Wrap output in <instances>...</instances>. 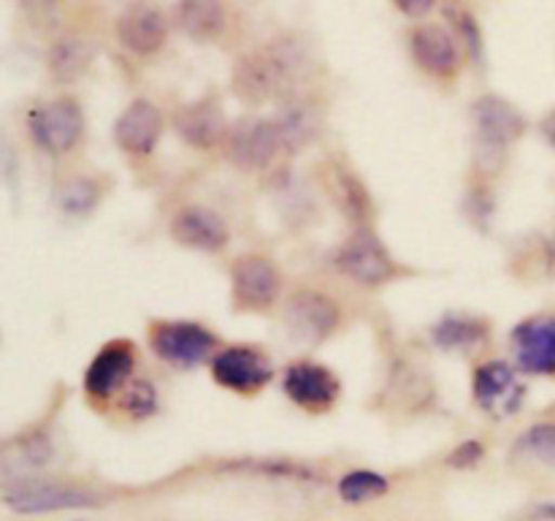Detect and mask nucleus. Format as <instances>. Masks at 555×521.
<instances>
[{"instance_id":"f257e3e1","label":"nucleus","mask_w":555,"mask_h":521,"mask_svg":"<svg viewBox=\"0 0 555 521\" xmlns=\"http://www.w3.org/2000/svg\"><path fill=\"white\" fill-rule=\"evenodd\" d=\"M309 52L301 41L285 36L269 47L244 54L233 68V90L247 103L280 98L307 74Z\"/></svg>"},{"instance_id":"f03ea898","label":"nucleus","mask_w":555,"mask_h":521,"mask_svg":"<svg viewBox=\"0 0 555 521\" xmlns=\"http://www.w3.org/2000/svg\"><path fill=\"white\" fill-rule=\"evenodd\" d=\"M3 503L14 513L41 516L60 513V510L98 508L103 503L101 494L76 483L41 481V478H20L3 488Z\"/></svg>"},{"instance_id":"7ed1b4c3","label":"nucleus","mask_w":555,"mask_h":521,"mask_svg":"<svg viewBox=\"0 0 555 521\" xmlns=\"http://www.w3.org/2000/svg\"><path fill=\"white\" fill-rule=\"evenodd\" d=\"M150 347L173 367H198L217 356V340L206 326L190 320H160L150 329Z\"/></svg>"},{"instance_id":"20e7f679","label":"nucleus","mask_w":555,"mask_h":521,"mask_svg":"<svg viewBox=\"0 0 555 521\" xmlns=\"http://www.w3.org/2000/svg\"><path fill=\"white\" fill-rule=\"evenodd\" d=\"M33 141L49 155H63L70 152L85 136V114L74 98H54L41 103L27 117Z\"/></svg>"},{"instance_id":"39448f33","label":"nucleus","mask_w":555,"mask_h":521,"mask_svg":"<svg viewBox=\"0 0 555 521\" xmlns=\"http://www.w3.org/2000/svg\"><path fill=\"white\" fill-rule=\"evenodd\" d=\"M233 307L242 313H263L274 307L282 291V277L274 260L266 255L247 253L231 266Z\"/></svg>"},{"instance_id":"423d86ee","label":"nucleus","mask_w":555,"mask_h":521,"mask_svg":"<svg viewBox=\"0 0 555 521\" xmlns=\"http://www.w3.org/2000/svg\"><path fill=\"white\" fill-rule=\"evenodd\" d=\"M336 269L345 277H350L352 282L363 288H379L388 280H393L396 264L390 258V253L385 250V244L379 242V237L369 228L352 233L334 255Z\"/></svg>"},{"instance_id":"0eeeda50","label":"nucleus","mask_w":555,"mask_h":521,"mask_svg":"<svg viewBox=\"0 0 555 521\" xmlns=\"http://www.w3.org/2000/svg\"><path fill=\"white\" fill-rule=\"evenodd\" d=\"M282 152H287V144L276 119H242L225 139L228 161L244 171L271 166Z\"/></svg>"},{"instance_id":"6e6552de","label":"nucleus","mask_w":555,"mask_h":521,"mask_svg":"<svg viewBox=\"0 0 555 521\" xmlns=\"http://www.w3.org/2000/svg\"><path fill=\"white\" fill-rule=\"evenodd\" d=\"M282 320H285L287 331L301 342H323L339 329V304L314 288H304L296 291L285 302L282 309Z\"/></svg>"},{"instance_id":"1a4fd4ad","label":"nucleus","mask_w":555,"mask_h":521,"mask_svg":"<svg viewBox=\"0 0 555 521\" xmlns=\"http://www.w3.org/2000/svg\"><path fill=\"white\" fill-rule=\"evenodd\" d=\"M211 374H215L222 389L249 396L258 394L260 389L271 383L274 367H271L269 356L260 347L233 345L211 358Z\"/></svg>"},{"instance_id":"9d476101","label":"nucleus","mask_w":555,"mask_h":521,"mask_svg":"<svg viewBox=\"0 0 555 521\" xmlns=\"http://www.w3.org/2000/svg\"><path fill=\"white\" fill-rule=\"evenodd\" d=\"M135 372V347L128 340H114L95 353L85 372V391L90 399L119 396Z\"/></svg>"},{"instance_id":"9b49d317","label":"nucleus","mask_w":555,"mask_h":521,"mask_svg":"<svg viewBox=\"0 0 555 521\" xmlns=\"http://www.w3.org/2000/svg\"><path fill=\"white\" fill-rule=\"evenodd\" d=\"M168 231H171L173 242L190 250H201V253H220L231 242V228L222 220V215H217L209 206L198 204L182 206L171 217Z\"/></svg>"},{"instance_id":"f8f14e48","label":"nucleus","mask_w":555,"mask_h":521,"mask_svg":"<svg viewBox=\"0 0 555 521\" xmlns=\"http://www.w3.org/2000/svg\"><path fill=\"white\" fill-rule=\"evenodd\" d=\"M475 114V134L480 147L488 152L507 150L513 141H518L526 130V119L518 109L499 96H482L472 106Z\"/></svg>"},{"instance_id":"ddd939ff","label":"nucleus","mask_w":555,"mask_h":521,"mask_svg":"<svg viewBox=\"0 0 555 521\" xmlns=\"http://www.w3.org/2000/svg\"><path fill=\"white\" fill-rule=\"evenodd\" d=\"M173 128H177L179 139L195 150H211L217 144H225L228 134H231L222 103L209 96L179 109L173 117Z\"/></svg>"},{"instance_id":"4468645a","label":"nucleus","mask_w":555,"mask_h":521,"mask_svg":"<svg viewBox=\"0 0 555 521\" xmlns=\"http://www.w3.org/2000/svg\"><path fill=\"white\" fill-rule=\"evenodd\" d=\"M163 128H166V123H163L160 109L152 101L139 98L119 114L117 125H114V141L128 155L146 157L160 144Z\"/></svg>"},{"instance_id":"2eb2a0df","label":"nucleus","mask_w":555,"mask_h":521,"mask_svg":"<svg viewBox=\"0 0 555 521\" xmlns=\"http://www.w3.org/2000/svg\"><path fill=\"white\" fill-rule=\"evenodd\" d=\"M282 385H285V394L291 396V402H296L298 407L309 412H323L334 407L341 391L339 378L328 367H320L312 361H298L287 367Z\"/></svg>"},{"instance_id":"dca6fc26","label":"nucleus","mask_w":555,"mask_h":521,"mask_svg":"<svg viewBox=\"0 0 555 521\" xmlns=\"http://www.w3.org/2000/svg\"><path fill=\"white\" fill-rule=\"evenodd\" d=\"M515 361L529 374H555V315H534L515 326Z\"/></svg>"},{"instance_id":"f3484780","label":"nucleus","mask_w":555,"mask_h":521,"mask_svg":"<svg viewBox=\"0 0 555 521\" xmlns=\"http://www.w3.org/2000/svg\"><path fill=\"white\" fill-rule=\"evenodd\" d=\"M117 38L139 58L160 52L168 38V20L155 3H133L119 14Z\"/></svg>"},{"instance_id":"a211bd4d","label":"nucleus","mask_w":555,"mask_h":521,"mask_svg":"<svg viewBox=\"0 0 555 521\" xmlns=\"http://www.w3.org/2000/svg\"><path fill=\"white\" fill-rule=\"evenodd\" d=\"M410 49L415 63L421 65L426 74L439 76H453L461 65V47L455 41L453 33L442 25H421L412 30Z\"/></svg>"},{"instance_id":"6ab92c4d","label":"nucleus","mask_w":555,"mask_h":521,"mask_svg":"<svg viewBox=\"0 0 555 521\" xmlns=\"http://www.w3.org/2000/svg\"><path fill=\"white\" fill-rule=\"evenodd\" d=\"M472 389H475L477 405L493 416H509L524 402V389L515 380L513 367L504 361H486L477 367Z\"/></svg>"},{"instance_id":"aec40b11","label":"nucleus","mask_w":555,"mask_h":521,"mask_svg":"<svg viewBox=\"0 0 555 521\" xmlns=\"http://www.w3.org/2000/svg\"><path fill=\"white\" fill-rule=\"evenodd\" d=\"M177 20L190 38L209 41L225 30L228 11L222 0H179Z\"/></svg>"},{"instance_id":"412c9836","label":"nucleus","mask_w":555,"mask_h":521,"mask_svg":"<svg viewBox=\"0 0 555 521\" xmlns=\"http://www.w3.org/2000/svg\"><path fill=\"white\" fill-rule=\"evenodd\" d=\"M274 119L285 136L287 152L312 144L320 134V109L312 101H291Z\"/></svg>"},{"instance_id":"4be33fe9","label":"nucleus","mask_w":555,"mask_h":521,"mask_svg":"<svg viewBox=\"0 0 555 521\" xmlns=\"http://www.w3.org/2000/svg\"><path fill=\"white\" fill-rule=\"evenodd\" d=\"M92 60L90 43L81 38H60L52 49H49V74L57 81H74L87 71Z\"/></svg>"},{"instance_id":"5701e85b","label":"nucleus","mask_w":555,"mask_h":521,"mask_svg":"<svg viewBox=\"0 0 555 521\" xmlns=\"http://www.w3.org/2000/svg\"><path fill=\"white\" fill-rule=\"evenodd\" d=\"M336 488H339L341 503L366 505V503H374V499L385 497V494L390 492V481L383 475V472L352 470L339 478Z\"/></svg>"},{"instance_id":"b1692460","label":"nucleus","mask_w":555,"mask_h":521,"mask_svg":"<svg viewBox=\"0 0 555 521\" xmlns=\"http://www.w3.org/2000/svg\"><path fill=\"white\" fill-rule=\"evenodd\" d=\"M101 201V188L90 177H74L57 190V206L65 217H87Z\"/></svg>"},{"instance_id":"393cba45","label":"nucleus","mask_w":555,"mask_h":521,"mask_svg":"<svg viewBox=\"0 0 555 521\" xmlns=\"http://www.w3.org/2000/svg\"><path fill=\"white\" fill-rule=\"evenodd\" d=\"M515 454L537 465L555 467V423H537L529 432L520 434Z\"/></svg>"},{"instance_id":"a878e982","label":"nucleus","mask_w":555,"mask_h":521,"mask_svg":"<svg viewBox=\"0 0 555 521\" xmlns=\"http://www.w3.org/2000/svg\"><path fill=\"white\" fill-rule=\"evenodd\" d=\"M434 336H437V342L444 351H464V347L477 345L486 336V331H482L480 320L448 318L437 326Z\"/></svg>"},{"instance_id":"bb28decb","label":"nucleus","mask_w":555,"mask_h":521,"mask_svg":"<svg viewBox=\"0 0 555 521\" xmlns=\"http://www.w3.org/2000/svg\"><path fill=\"white\" fill-rule=\"evenodd\" d=\"M334 195L339 201L341 212L350 215L352 220H363L369 212V195L363 190V185L352 177L345 168H336L334 171Z\"/></svg>"},{"instance_id":"cd10ccee","label":"nucleus","mask_w":555,"mask_h":521,"mask_svg":"<svg viewBox=\"0 0 555 521\" xmlns=\"http://www.w3.org/2000/svg\"><path fill=\"white\" fill-rule=\"evenodd\" d=\"M119 407L130 418H146L157 410V391L146 380H130L128 389L119 394Z\"/></svg>"},{"instance_id":"c85d7f7f","label":"nucleus","mask_w":555,"mask_h":521,"mask_svg":"<svg viewBox=\"0 0 555 521\" xmlns=\"http://www.w3.org/2000/svg\"><path fill=\"white\" fill-rule=\"evenodd\" d=\"M482 459H486V445L480 440H466L448 456V465L459 467V470H469V467L480 465Z\"/></svg>"},{"instance_id":"c756f323","label":"nucleus","mask_w":555,"mask_h":521,"mask_svg":"<svg viewBox=\"0 0 555 521\" xmlns=\"http://www.w3.org/2000/svg\"><path fill=\"white\" fill-rule=\"evenodd\" d=\"M393 3L406 16H426L437 5V0H393Z\"/></svg>"},{"instance_id":"7c9ffc66","label":"nucleus","mask_w":555,"mask_h":521,"mask_svg":"<svg viewBox=\"0 0 555 521\" xmlns=\"http://www.w3.org/2000/svg\"><path fill=\"white\" fill-rule=\"evenodd\" d=\"M542 136L547 139V144L555 147V109L551 114H547L545 119H542Z\"/></svg>"},{"instance_id":"2f4dec72","label":"nucleus","mask_w":555,"mask_h":521,"mask_svg":"<svg viewBox=\"0 0 555 521\" xmlns=\"http://www.w3.org/2000/svg\"><path fill=\"white\" fill-rule=\"evenodd\" d=\"M534 516H537V519H540V521H555V503H542V505H537Z\"/></svg>"}]
</instances>
